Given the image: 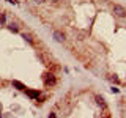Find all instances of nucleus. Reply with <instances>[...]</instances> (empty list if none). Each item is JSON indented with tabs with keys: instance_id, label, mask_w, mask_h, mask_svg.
<instances>
[{
	"instance_id": "nucleus-1",
	"label": "nucleus",
	"mask_w": 126,
	"mask_h": 118,
	"mask_svg": "<svg viewBox=\"0 0 126 118\" xmlns=\"http://www.w3.org/2000/svg\"><path fill=\"white\" fill-rule=\"evenodd\" d=\"M112 11H114V14L117 16V17H126V8L121 6V5H118V3L112 5Z\"/></svg>"
},
{
	"instance_id": "nucleus-2",
	"label": "nucleus",
	"mask_w": 126,
	"mask_h": 118,
	"mask_svg": "<svg viewBox=\"0 0 126 118\" xmlns=\"http://www.w3.org/2000/svg\"><path fill=\"white\" fill-rule=\"evenodd\" d=\"M43 79H44V85L46 87H54L55 85V76H54L52 72H46Z\"/></svg>"
},
{
	"instance_id": "nucleus-3",
	"label": "nucleus",
	"mask_w": 126,
	"mask_h": 118,
	"mask_svg": "<svg viewBox=\"0 0 126 118\" xmlns=\"http://www.w3.org/2000/svg\"><path fill=\"white\" fill-rule=\"evenodd\" d=\"M54 38H55V41H58V43H63L65 41V35L61 33V32H54Z\"/></svg>"
},
{
	"instance_id": "nucleus-4",
	"label": "nucleus",
	"mask_w": 126,
	"mask_h": 118,
	"mask_svg": "<svg viewBox=\"0 0 126 118\" xmlns=\"http://www.w3.org/2000/svg\"><path fill=\"white\" fill-rule=\"evenodd\" d=\"M13 87H16L17 90H21V91H25L27 88H25V85L24 84H21V82H17V80H13Z\"/></svg>"
},
{
	"instance_id": "nucleus-5",
	"label": "nucleus",
	"mask_w": 126,
	"mask_h": 118,
	"mask_svg": "<svg viewBox=\"0 0 126 118\" xmlns=\"http://www.w3.org/2000/svg\"><path fill=\"white\" fill-rule=\"evenodd\" d=\"M96 104H98V106H101V107H106V101H104V98L103 96H96Z\"/></svg>"
},
{
	"instance_id": "nucleus-6",
	"label": "nucleus",
	"mask_w": 126,
	"mask_h": 118,
	"mask_svg": "<svg viewBox=\"0 0 126 118\" xmlns=\"http://www.w3.org/2000/svg\"><path fill=\"white\" fill-rule=\"evenodd\" d=\"M101 118H110V112L107 110V107H103V113H101Z\"/></svg>"
},
{
	"instance_id": "nucleus-7",
	"label": "nucleus",
	"mask_w": 126,
	"mask_h": 118,
	"mask_svg": "<svg viewBox=\"0 0 126 118\" xmlns=\"http://www.w3.org/2000/svg\"><path fill=\"white\" fill-rule=\"evenodd\" d=\"M22 38L25 39L27 43H30V44H33V39H32V36H30L28 33H22Z\"/></svg>"
},
{
	"instance_id": "nucleus-8",
	"label": "nucleus",
	"mask_w": 126,
	"mask_h": 118,
	"mask_svg": "<svg viewBox=\"0 0 126 118\" xmlns=\"http://www.w3.org/2000/svg\"><path fill=\"white\" fill-rule=\"evenodd\" d=\"M8 28H10L11 32H19V25H17V24H10Z\"/></svg>"
},
{
	"instance_id": "nucleus-9",
	"label": "nucleus",
	"mask_w": 126,
	"mask_h": 118,
	"mask_svg": "<svg viewBox=\"0 0 126 118\" xmlns=\"http://www.w3.org/2000/svg\"><path fill=\"white\" fill-rule=\"evenodd\" d=\"M107 79L110 80V82H114V84H118V82H120V80H118V77H117V76H114V74L107 76Z\"/></svg>"
},
{
	"instance_id": "nucleus-10",
	"label": "nucleus",
	"mask_w": 126,
	"mask_h": 118,
	"mask_svg": "<svg viewBox=\"0 0 126 118\" xmlns=\"http://www.w3.org/2000/svg\"><path fill=\"white\" fill-rule=\"evenodd\" d=\"M25 91L28 93L32 98H38V96H39V91H32V90H25Z\"/></svg>"
},
{
	"instance_id": "nucleus-11",
	"label": "nucleus",
	"mask_w": 126,
	"mask_h": 118,
	"mask_svg": "<svg viewBox=\"0 0 126 118\" xmlns=\"http://www.w3.org/2000/svg\"><path fill=\"white\" fill-rule=\"evenodd\" d=\"M110 90H112V93H118V91H120L118 88H115V87H112V88H110Z\"/></svg>"
},
{
	"instance_id": "nucleus-12",
	"label": "nucleus",
	"mask_w": 126,
	"mask_h": 118,
	"mask_svg": "<svg viewBox=\"0 0 126 118\" xmlns=\"http://www.w3.org/2000/svg\"><path fill=\"white\" fill-rule=\"evenodd\" d=\"M35 2H36V3H44L46 0H35Z\"/></svg>"
},
{
	"instance_id": "nucleus-13",
	"label": "nucleus",
	"mask_w": 126,
	"mask_h": 118,
	"mask_svg": "<svg viewBox=\"0 0 126 118\" xmlns=\"http://www.w3.org/2000/svg\"><path fill=\"white\" fill-rule=\"evenodd\" d=\"M8 2H10V3H14V5L17 3V0H8Z\"/></svg>"
},
{
	"instance_id": "nucleus-14",
	"label": "nucleus",
	"mask_w": 126,
	"mask_h": 118,
	"mask_svg": "<svg viewBox=\"0 0 126 118\" xmlns=\"http://www.w3.org/2000/svg\"><path fill=\"white\" fill-rule=\"evenodd\" d=\"M49 118H55V113H50V115H49Z\"/></svg>"
},
{
	"instance_id": "nucleus-15",
	"label": "nucleus",
	"mask_w": 126,
	"mask_h": 118,
	"mask_svg": "<svg viewBox=\"0 0 126 118\" xmlns=\"http://www.w3.org/2000/svg\"><path fill=\"white\" fill-rule=\"evenodd\" d=\"M50 2H52V3H55V5L58 3V0H50Z\"/></svg>"
},
{
	"instance_id": "nucleus-16",
	"label": "nucleus",
	"mask_w": 126,
	"mask_h": 118,
	"mask_svg": "<svg viewBox=\"0 0 126 118\" xmlns=\"http://www.w3.org/2000/svg\"><path fill=\"white\" fill-rule=\"evenodd\" d=\"M0 118H2V115H0Z\"/></svg>"
}]
</instances>
